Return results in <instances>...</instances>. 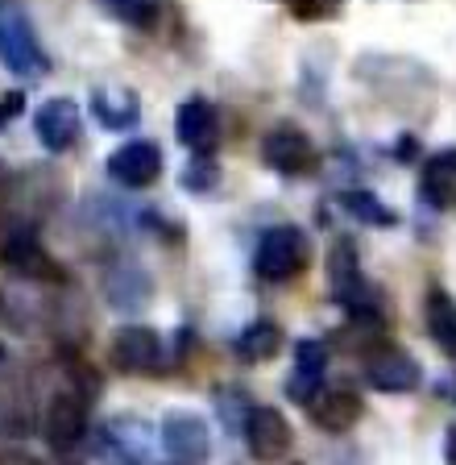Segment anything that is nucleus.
<instances>
[{"instance_id": "1", "label": "nucleus", "mask_w": 456, "mask_h": 465, "mask_svg": "<svg viewBox=\"0 0 456 465\" xmlns=\"http://www.w3.org/2000/svg\"><path fill=\"white\" fill-rule=\"evenodd\" d=\"M0 266L17 279H59V262H50L25 221H0Z\"/></svg>"}, {"instance_id": "2", "label": "nucleus", "mask_w": 456, "mask_h": 465, "mask_svg": "<svg viewBox=\"0 0 456 465\" xmlns=\"http://www.w3.org/2000/svg\"><path fill=\"white\" fill-rule=\"evenodd\" d=\"M307 237H303L295 224H278L257 242V274L270 282H286L295 274L307 271Z\"/></svg>"}, {"instance_id": "3", "label": "nucleus", "mask_w": 456, "mask_h": 465, "mask_svg": "<svg viewBox=\"0 0 456 465\" xmlns=\"http://www.w3.org/2000/svg\"><path fill=\"white\" fill-rule=\"evenodd\" d=\"M0 58L5 67L17 71L21 79H38L46 75V50L34 38V25L21 13H5L0 17Z\"/></svg>"}, {"instance_id": "4", "label": "nucleus", "mask_w": 456, "mask_h": 465, "mask_svg": "<svg viewBox=\"0 0 456 465\" xmlns=\"http://www.w3.org/2000/svg\"><path fill=\"white\" fill-rule=\"evenodd\" d=\"M42 432H46L54 453H71V449L83 445V436H88V407H83V395L63 391V395L50 399L46 416H42Z\"/></svg>"}, {"instance_id": "5", "label": "nucleus", "mask_w": 456, "mask_h": 465, "mask_svg": "<svg viewBox=\"0 0 456 465\" xmlns=\"http://www.w3.org/2000/svg\"><path fill=\"white\" fill-rule=\"evenodd\" d=\"M112 366L121 374H154L162 370V337L146 324H125L112 337Z\"/></svg>"}, {"instance_id": "6", "label": "nucleus", "mask_w": 456, "mask_h": 465, "mask_svg": "<svg viewBox=\"0 0 456 465\" xmlns=\"http://www.w3.org/2000/svg\"><path fill=\"white\" fill-rule=\"evenodd\" d=\"M162 449L183 465H199L208 457V449H212L208 420L195 416V411H170L162 420Z\"/></svg>"}, {"instance_id": "7", "label": "nucleus", "mask_w": 456, "mask_h": 465, "mask_svg": "<svg viewBox=\"0 0 456 465\" xmlns=\"http://www.w3.org/2000/svg\"><path fill=\"white\" fill-rule=\"evenodd\" d=\"M291 440H295V432L278 407H249V416H245V445H249V453L257 461L286 457Z\"/></svg>"}, {"instance_id": "8", "label": "nucleus", "mask_w": 456, "mask_h": 465, "mask_svg": "<svg viewBox=\"0 0 456 465\" xmlns=\"http://www.w3.org/2000/svg\"><path fill=\"white\" fill-rule=\"evenodd\" d=\"M34 129H38V142L46 145V150H71V145L79 142V129H83V113H79L75 100L67 96H54L46 100V104L34 113Z\"/></svg>"}, {"instance_id": "9", "label": "nucleus", "mask_w": 456, "mask_h": 465, "mask_svg": "<svg viewBox=\"0 0 456 465\" xmlns=\"http://www.w3.org/2000/svg\"><path fill=\"white\" fill-rule=\"evenodd\" d=\"M262 158H266V166H274L282 174H303L315 163V145H311V137L299 125H278L266 134Z\"/></svg>"}, {"instance_id": "10", "label": "nucleus", "mask_w": 456, "mask_h": 465, "mask_svg": "<svg viewBox=\"0 0 456 465\" xmlns=\"http://www.w3.org/2000/svg\"><path fill=\"white\" fill-rule=\"evenodd\" d=\"M175 134L187 150H195V154H212L216 142H220V116H216L212 100H204V96L183 100L179 113H175Z\"/></svg>"}, {"instance_id": "11", "label": "nucleus", "mask_w": 456, "mask_h": 465, "mask_svg": "<svg viewBox=\"0 0 456 465\" xmlns=\"http://www.w3.org/2000/svg\"><path fill=\"white\" fill-rule=\"evenodd\" d=\"M365 378L374 391H386V395H407V391L419 387V366L411 353L403 349H378L365 358Z\"/></svg>"}, {"instance_id": "12", "label": "nucleus", "mask_w": 456, "mask_h": 465, "mask_svg": "<svg viewBox=\"0 0 456 465\" xmlns=\"http://www.w3.org/2000/svg\"><path fill=\"white\" fill-rule=\"evenodd\" d=\"M150 428L137 416H117L104 424L100 449H104L108 465H146V445H150Z\"/></svg>"}, {"instance_id": "13", "label": "nucleus", "mask_w": 456, "mask_h": 465, "mask_svg": "<svg viewBox=\"0 0 456 465\" xmlns=\"http://www.w3.org/2000/svg\"><path fill=\"white\" fill-rule=\"evenodd\" d=\"M108 171L125 187H150L162 174V150L154 142H125L121 150H112Z\"/></svg>"}, {"instance_id": "14", "label": "nucleus", "mask_w": 456, "mask_h": 465, "mask_svg": "<svg viewBox=\"0 0 456 465\" xmlns=\"http://www.w3.org/2000/svg\"><path fill=\"white\" fill-rule=\"evenodd\" d=\"M328 287L340 303L349 308H361V291H365V279L357 271V250L349 242H336L328 250Z\"/></svg>"}, {"instance_id": "15", "label": "nucleus", "mask_w": 456, "mask_h": 465, "mask_svg": "<svg viewBox=\"0 0 456 465\" xmlns=\"http://www.w3.org/2000/svg\"><path fill=\"white\" fill-rule=\"evenodd\" d=\"M311 416H315V424L324 432H349L361 420V399H357V391H344V387L320 391L315 403H311Z\"/></svg>"}, {"instance_id": "16", "label": "nucleus", "mask_w": 456, "mask_h": 465, "mask_svg": "<svg viewBox=\"0 0 456 465\" xmlns=\"http://www.w3.org/2000/svg\"><path fill=\"white\" fill-rule=\"evenodd\" d=\"M419 192L432 208H448L456 200V150H440L419 171Z\"/></svg>"}, {"instance_id": "17", "label": "nucleus", "mask_w": 456, "mask_h": 465, "mask_svg": "<svg viewBox=\"0 0 456 465\" xmlns=\"http://www.w3.org/2000/svg\"><path fill=\"white\" fill-rule=\"evenodd\" d=\"M324 370H328V353H324L320 341H299L295 345V378H291V395L299 403H311L320 395Z\"/></svg>"}, {"instance_id": "18", "label": "nucleus", "mask_w": 456, "mask_h": 465, "mask_svg": "<svg viewBox=\"0 0 456 465\" xmlns=\"http://www.w3.org/2000/svg\"><path fill=\"white\" fill-rule=\"evenodd\" d=\"M92 113L100 116V125L108 129H129L137 125V116H141V104L129 87H100L96 96H92Z\"/></svg>"}, {"instance_id": "19", "label": "nucleus", "mask_w": 456, "mask_h": 465, "mask_svg": "<svg viewBox=\"0 0 456 465\" xmlns=\"http://www.w3.org/2000/svg\"><path fill=\"white\" fill-rule=\"evenodd\" d=\"M427 332L436 337V345L444 349V353L456 358V303H452V295L440 287H432V295H427Z\"/></svg>"}, {"instance_id": "20", "label": "nucleus", "mask_w": 456, "mask_h": 465, "mask_svg": "<svg viewBox=\"0 0 456 465\" xmlns=\"http://www.w3.org/2000/svg\"><path fill=\"white\" fill-rule=\"evenodd\" d=\"M278 349H282V329L274 320H253L249 329L237 337V353L245 361H270Z\"/></svg>"}, {"instance_id": "21", "label": "nucleus", "mask_w": 456, "mask_h": 465, "mask_svg": "<svg viewBox=\"0 0 456 465\" xmlns=\"http://www.w3.org/2000/svg\"><path fill=\"white\" fill-rule=\"evenodd\" d=\"M340 203H344V213L357 216V221H365V224H398V213L386 200H378L374 192H361L357 187V192L340 195Z\"/></svg>"}, {"instance_id": "22", "label": "nucleus", "mask_w": 456, "mask_h": 465, "mask_svg": "<svg viewBox=\"0 0 456 465\" xmlns=\"http://www.w3.org/2000/svg\"><path fill=\"white\" fill-rule=\"evenodd\" d=\"M108 295H112V303L117 308H141L150 295V282L141 271H133V266H121L112 279H108Z\"/></svg>"}, {"instance_id": "23", "label": "nucleus", "mask_w": 456, "mask_h": 465, "mask_svg": "<svg viewBox=\"0 0 456 465\" xmlns=\"http://www.w3.org/2000/svg\"><path fill=\"white\" fill-rule=\"evenodd\" d=\"M108 9L117 13L121 21L137 25V29H154L158 9H162V0H108Z\"/></svg>"}, {"instance_id": "24", "label": "nucleus", "mask_w": 456, "mask_h": 465, "mask_svg": "<svg viewBox=\"0 0 456 465\" xmlns=\"http://www.w3.org/2000/svg\"><path fill=\"white\" fill-rule=\"evenodd\" d=\"M21 108H25V96H21V92H5V96H0V125L13 121Z\"/></svg>"}, {"instance_id": "25", "label": "nucleus", "mask_w": 456, "mask_h": 465, "mask_svg": "<svg viewBox=\"0 0 456 465\" xmlns=\"http://www.w3.org/2000/svg\"><path fill=\"white\" fill-rule=\"evenodd\" d=\"M0 465H42L34 453H25V449H5L0 453Z\"/></svg>"}, {"instance_id": "26", "label": "nucleus", "mask_w": 456, "mask_h": 465, "mask_svg": "<svg viewBox=\"0 0 456 465\" xmlns=\"http://www.w3.org/2000/svg\"><path fill=\"white\" fill-rule=\"evenodd\" d=\"M444 461L456 465V428H448V436H444Z\"/></svg>"}, {"instance_id": "27", "label": "nucleus", "mask_w": 456, "mask_h": 465, "mask_svg": "<svg viewBox=\"0 0 456 465\" xmlns=\"http://www.w3.org/2000/svg\"><path fill=\"white\" fill-rule=\"evenodd\" d=\"M9 370V353H5V345H0V374Z\"/></svg>"}, {"instance_id": "28", "label": "nucleus", "mask_w": 456, "mask_h": 465, "mask_svg": "<svg viewBox=\"0 0 456 465\" xmlns=\"http://www.w3.org/2000/svg\"><path fill=\"white\" fill-rule=\"evenodd\" d=\"M5 428H9V424H5V416H0V432H5Z\"/></svg>"}]
</instances>
